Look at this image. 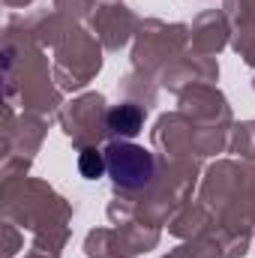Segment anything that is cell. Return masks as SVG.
Listing matches in <instances>:
<instances>
[{
    "mask_svg": "<svg viewBox=\"0 0 255 258\" xmlns=\"http://www.w3.org/2000/svg\"><path fill=\"white\" fill-rule=\"evenodd\" d=\"M105 168L111 180L123 189H141L153 177V156L132 144H111L105 153Z\"/></svg>",
    "mask_w": 255,
    "mask_h": 258,
    "instance_id": "1",
    "label": "cell"
}]
</instances>
